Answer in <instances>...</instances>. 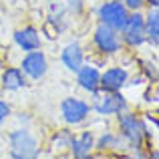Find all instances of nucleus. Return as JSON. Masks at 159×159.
I'll list each match as a JSON object with an SVG mask.
<instances>
[{"label":"nucleus","instance_id":"20e7f679","mask_svg":"<svg viewBox=\"0 0 159 159\" xmlns=\"http://www.w3.org/2000/svg\"><path fill=\"white\" fill-rule=\"evenodd\" d=\"M127 16H129V10L121 0H111V2H105L101 8H99L101 24H105V26L113 28V30H117V32L123 28Z\"/></svg>","mask_w":159,"mask_h":159},{"label":"nucleus","instance_id":"4468645a","mask_svg":"<svg viewBox=\"0 0 159 159\" xmlns=\"http://www.w3.org/2000/svg\"><path fill=\"white\" fill-rule=\"evenodd\" d=\"M143 30H145V40L157 47L159 44V12L157 8H151L147 16H143Z\"/></svg>","mask_w":159,"mask_h":159},{"label":"nucleus","instance_id":"5701e85b","mask_svg":"<svg viewBox=\"0 0 159 159\" xmlns=\"http://www.w3.org/2000/svg\"><path fill=\"white\" fill-rule=\"evenodd\" d=\"M79 159H93V155H87V157H79Z\"/></svg>","mask_w":159,"mask_h":159},{"label":"nucleus","instance_id":"f03ea898","mask_svg":"<svg viewBox=\"0 0 159 159\" xmlns=\"http://www.w3.org/2000/svg\"><path fill=\"white\" fill-rule=\"evenodd\" d=\"M8 153L12 159H39V139L28 127H18L8 135Z\"/></svg>","mask_w":159,"mask_h":159},{"label":"nucleus","instance_id":"0eeeda50","mask_svg":"<svg viewBox=\"0 0 159 159\" xmlns=\"http://www.w3.org/2000/svg\"><path fill=\"white\" fill-rule=\"evenodd\" d=\"M93 40H95V47L99 48V52H103V54H115V52L121 51L119 32L105 26V24H99V26L95 28Z\"/></svg>","mask_w":159,"mask_h":159},{"label":"nucleus","instance_id":"a211bd4d","mask_svg":"<svg viewBox=\"0 0 159 159\" xmlns=\"http://www.w3.org/2000/svg\"><path fill=\"white\" fill-rule=\"evenodd\" d=\"M123 4L127 6V10H139L143 6V0H123Z\"/></svg>","mask_w":159,"mask_h":159},{"label":"nucleus","instance_id":"4be33fe9","mask_svg":"<svg viewBox=\"0 0 159 159\" xmlns=\"http://www.w3.org/2000/svg\"><path fill=\"white\" fill-rule=\"evenodd\" d=\"M149 4H151V8H157V4H159V0H147Z\"/></svg>","mask_w":159,"mask_h":159},{"label":"nucleus","instance_id":"9b49d317","mask_svg":"<svg viewBox=\"0 0 159 159\" xmlns=\"http://www.w3.org/2000/svg\"><path fill=\"white\" fill-rule=\"evenodd\" d=\"M77 83L83 91L87 93H97L99 85H101V70L93 65H83L81 69L77 70Z\"/></svg>","mask_w":159,"mask_h":159},{"label":"nucleus","instance_id":"1a4fd4ad","mask_svg":"<svg viewBox=\"0 0 159 159\" xmlns=\"http://www.w3.org/2000/svg\"><path fill=\"white\" fill-rule=\"evenodd\" d=\"M127 83H129L127 69H123V66H111L105 73H101L99 91H101V93H119Z\"/></svg>","mask_w":159,"mask_h":159},{"label":"nucleus","instance_id":"7ed1b4c3","mask_svg":"<svg viewBox=\"0 0 159 159\" xmlns=\"http://www.w3.org/2000/svg\"><path fill=\"white\" fill-rule=\"evenodd\" d=\"M91 109L99 113L103 117H109V115H119L121 111H127V99L119 93H93V105Z\"/></svg>","mask_w":159,"mask_h":159},{"label":"nucleus","instance_id":"ddd939ff","mask_svg":"<svg viewBox=\"0 0 159 159\" xmlns=\"http://www.w3.org/2000/svg\"><path fill=\"white\" fill-rule=\"evenodd\" d=\"M14 43L18 44L22 51L30 52V51H39L40 44H43V39H40L39 30L32 26H24L20 28V30L14 32Z\"/></svg>","mask_w":159,"mask_h":159},{"label":"nucleus","instance_id":"9d476101","mask_svg":"<svg viewBox=\"0 0 159 159\" xmlns=\"http://www.w3.org/2000/svg\"><path fill=\"white\" fill-rule=\"evenodd\" d=\"M69 151L73 153V159L93 155V151H95V135H93V131H83V133H79V135H70Z\"/></svg>","mask_w":159,"mask_h":159},{"label":"nucleus","instance_id":"412c9836","mask_svg":"<svg viewBox=\"0 0 159 159\" xmlns=\"http://www.w3.org/2000/svg\"><path fill=\"white\" fill-rule=\"evenodd\" d=\"M147 159H159V151H157V149H149V151H147Z\"/></svg>","mask_w":159,"mask_h":159},{"label":"nucleus","instance_id":"f257e3e1","mask_svg":"<svg viewBox=\"0 0 159 159\" xmlns=\"http://www.w3.org/2000/svg\"><path fill=\"white\" fill-rule=\"evenodd\" d=\"M117 125H119V137H123L125 143L137 151V149H143L145 139L151 137V131L147 129V125L143 123L141 117H137L131 111H121L117 115Z\"/></svg>","mask_w":159,"mask_h":159},{"label":"nucleus","instance_id":"6ab92c4d","mask_svg":"<svg viewBox=\"0 0 159 159\" xmlns=\"http://www.w3.org/2000/svg\"><path fill=\"white\" fill-rule=\"evenodd\" d=\"M65 2H66V6H69L73 12H79V10H81V0H65Z\"/></svg>","mask_w":159,"mask_h":159},{"label":"nucleus","instance_id":"6e6552de","mask_svg":"<svg viewBox=\"0 0 159 159\" xmlns=\"http://www.w3.org/2000/svg\"><path fill=\"white\" fill-rule=\"evenodd\" d=\"M20 70H22L26 77L34 79H43L48 70V61H47V54L43 51H30L26 52V57L22 58V65H20Z\"/></svg>","mask_w":159,"mask_h":159},{"label":"nucleus","instance_id":"aec40b11","mask_svg":"<svg viewBox=\"0 0 159 159\" xmlns=\"http://www.w3.org/2000/svg\"><path fill=\"white\" fill-rule=\"evenodd\" d=\"M133 159H147V153H145L143 149H137L135 155H133Z\"/></svg>","mask_w":159,"mask_h":159},{"label":"nucleus","instance_id":"2eb2a0df","mask_svg":"<svg viewBox=\"0 0 159 159\" xmlns=\"http://www.w3.org/2000/svg\"><path fill=\"white\" fill-rule=\"evenodd\" d=\"M26 85L24 81V73L18 69V66H10L2 73V87L6 91H18Z\"/></svg>","mask_w":159,"mask_h":159},{"label":"nucleus","instance_id":"f3484780","mask_svg":"<svg viewBox=\"0 0 159 159\" xmlns=\"http://www.w3.org/2000/svg\"><path fill=\"white\" fill-rule=\"evenodd\" d=\"M10 115H12L10 105H8L6 101H0V125H2V123H4V121H6Z\"/></svg>","mask_w":159,"mask_h":159},{"label":"nucleus","instance_id":"f8f14e48","mask_svg":"<svg viewBox=\"0 0 159 159\" xmlns=\"http://www.w3.org/2000/svg\"><path fill=\"white\" fill-rule=\"evenodd\" d=\"M61 61L65 65V69H69L70 73H77L83 65H85V54L79 43H69L61 51Z\"/></svg>","mask_w":159,"mask_h":159},{"label":"nucleus","instance_id":"39448f33","mask_svg":"<svg viewBox=\"0 0 159 159\" xmlns=\"http://www.w3.org/2000/svg\"><path fill=\"white\" fill-rule=\"evenodd\" d=\"M91 111L93 109H91L89 103L85 99H79V97H66L61 103V115H62V121L66 125H81L89 117Z\"/></svg>","mask_w":159,"mask_h":159},{"label":"nucleus","instance_id":"423d86ee","mask_svg":"<svg viewBox=\"0 0 159 159\" xmlns=\"http://www.w3.org/2000/svg\"><path fill=\"white\" fill-rule=\"evenodd\" d=\"M121 40L125 44H129L131 48H137L145 43V30H143V16L139 12H133V14L127 16L123 28H121Z\"/></svg>","mask_w":159,"mask_h":159},{"label":"nucleus","instance_id":"dca6fc26","mask_svg":"<svg viewBox=\"0 0 159 159\" xmlns=\"http://www.w3.org/2000/svg\"><path fill=\"white\" fill-rule=\"evenodd\" d=\"M119 145L121 137L111 131H105L99 139H95V149H99V151H113V149H119Z\"/></svg>","mask_w":159,"mask_h":159}]
</instances>
